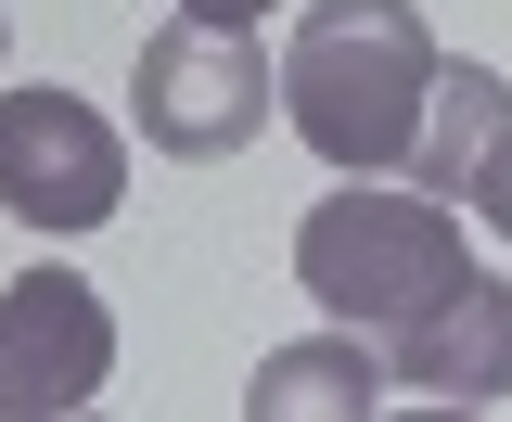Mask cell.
I'll list each match as a JSON object with an SVG mask.
<instances>
[{
  "instance_id": "cell-1",
  "label": "cell",
  "mask_w": 512,
  "mask_h": 422,
  "mask_svg": "<svg viewBox=\"0 0 512 422\" xmlns=\"http://www.w3.org/2000/svg\"><path fill=\"white\" fill-rule=\"evenodd\" d=\"M282 116L320 167L372 180V167H410V128H423V90H436V39L410 0H308L295 39L269 64Z\"/></svg>"
},
{
  "instance_id": "cell-2",
  "label": "cell",
  "mask_w": 512,
  "mask_h": 422,
  "mask_svg": "<svg viewBox=\"0 0 512 422\" xmlns=\"http://www.w3.org/2000/svg\"><path fill=\"white\" fill-rule=\"evenodd\" d=\"M461 205L448 192H320L295 218V295H320V320L346 333H397L461 282Z\"/></svg>"
},
{
  "instance_id": "cell-3",
  "label": "cell",
  "mask_w": 512,
  "mask_h": 422,
  "mask_svg": "<svg viewBox=\"0 0 512 422\" xmlns=\"http://www.w3.org/2000/svg\"><path fill=\"white\" fill-rule=\"evenodd\" d=\"M282 116V90H269V52H256V26H154L141 64H128V128L167 154V167H218V154H244L256 128Z\"/></svg>"
},
{
  "instance_id": "cell-4",
  "label": "cell",
  "mask_w": 512,
  "mask_h": 422,
  "mask_svg": "<svg viewBox=\"0 0 512 422\" xmlns=\"http://www.w3.org/2000/svg\"><path fill=\"white\" fill-rule=\"evenodd\" d=\"M0 205L26 231H103L128 205V141L77 90H0Z\"/></svg>"
},
{
  "instance_id": "cell-5",
  "label": "cell",
  "mask_w": 512,
  "mask_h": 422,
  "mask_svg": "<svg viewBox=\"0 0 512 422\" xmlns=\"http://www.w3.org/2000/svg\"><path fill=\"white\" fill-rule=\"evenodd\" d=\"M116 371V307L77 269H13L0 282V422H64Z\"/></svg>"
},
{
  "instance_id": "cell-6",
  "label": "cell",
  "mask_w": 512,
  "mask_h": 422,
  "mask_svg": "<svg viewBox=\"0 0 512 422\" xmlns=\"http://www.w3.org/2000/svg\"><path fill=\"white\" fill-rule=\"evenodd\" d=\"M384 371H397L410 397H448V410L512 397V282H500V269H461L423 320L384 333Z\"/></svg>"
},
{
  "instance_id": "cell-7",
  "label": "cell",
  "mask_w": 512,
  "mask_h": 422,
  "mask_svg": "<svg viewBox=\"0 0 512 422\" xmlns=\"http://www.w3.org/2000/svg\"><path fill=\"white\" fill-rule=\"evenodd\" d=\"M359 410H384V346L346 333V320L308 333V346H269L244 384V422H359Z\"/></svg>"
},
{
  "instance_id": "cell-8",
  "label": "cell",
  "mask_w": 512,
  "mask_h": 422,
  "mask_svg": "<svg viewBox=\"0 0 512 422\" xmlns=\"http://www.w3.org/2000/svg\"><path fill=\"white\" fill-rule=\"evenodd\" d=\"M500 128H512V77L436 52V90H423V128H410V180H423V192H461L474 154H487Z\"/></svg>"
},
{
  "instance_id": "cell-9",
  "label": "cell",
  "mask_w": 512,
  "mask_h": 422,
  "mask_svg": "<svg viewBox=\"0 0 512 422\" xmlns=\"http://www.w3.org/2000/svg\"><path fill=\"white\" fill-rule=\"evenodd\" d=\"M461 205H474V218H487V231L512 243V128L487 141V154H474V180H461Z\"/></svg>"
},
{
  "instance_id": "cell-10",
  "label": "cell",
  "mask_w": 512,
  "mask_h": 422,
  "mask_svg": "<svg viewBox=\"0 0 512 422\" xmlns=\"http://www.w3.org/2000/svg\"><path fill=\"white\" fill-rule=\"evenodd\" d=\"M192 26H269V13H282V0H180Z\"/></svg>"
},
{
  "instance_id": "cell-11",
  "label": "cell",
  "mask_w": 512,
  "mask_h": 422,
  "mask_svg": "<svg viewBox=\"0 0 512 422\" xmlns=\"http://www.w3.org/2000/svg\"><path fill=\"white\" fill-rule=\"evenodd\" d=\"M0 39H13V13H0Z\"/></svg>"
}]
</instances>
